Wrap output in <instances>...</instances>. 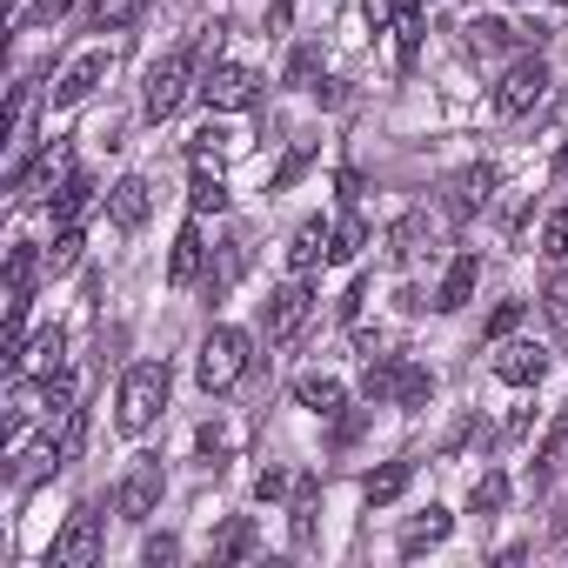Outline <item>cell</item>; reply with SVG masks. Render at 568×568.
<instances>
[{"label": "cell", "instance_id": "cell-37", "mask_svg": "<svg viewBox=\"0 0 568 568\" xmlns=\"http://www.w3.org/2000/svg\"><path fill=\"white\" fill-rule=\"evenodd\" d=\"M541 254L548 261H568V214H548L541 221Z\"/></svg>", "mask_w": 568, "mask_h": 568}, {"label": "cell", "instance_id": "cell-30", "mask_svg": "<svg viewBox=\"0 0 568 568\" xmlns=\"http://www.w3.org/2000/svg\"><path fill=\"white\" fill-rule=\"evenodd\" d=\"M415 48H422V14L408 8V14H395V61L415 68Z\"/></svg>", "mask_w": 568, "mask_h": 568}, {"label": "cell", "instance_id": "cell-2", "mask_svg": "<svg viewBox=\"0 0 568 568\" xmlns=\"http://www.w3.org/2000/svg\"><path fill=\"white\" fill-rule=\"evenodd\" d=\"M207 48H221V28H207L194 48H174V54L148 74V94H141L148 121H174V114H181V101H187V88H194V61H201Z\"/></svg>", "mask_w": 568, "mask_h": 568}, {"label": "cell", "instance_id": "cell-32", "mask_svg": "<svg viewBox=\"0 0 568 568\" xmlns=\"http://www.w3.org/2000/svg\"><path fill=\"white\" fill-rule=\"evenodd\" d=\"M315 508H322V501H315V481H302V488H295V508H288V515H295V541H302V548L315 541Z\"/></svg>", "mask_w": 568, "mask_h": 568}, {"label": "cell", "instance_id": "cell-33", "mask_svg": "<svg viewBox=\"0 0 568 568\" xmlns=\"http://www.w3.org/2000/svg\"><path fill=\"white\" fill-rule=\"evenodd\" d=\"M495 181H501V174H495L488 161H481V168H468V174H462V194H455V207H475V201H488V187H495Z\"/></svg>", "mask_w": 568, "mask_h": 568}, {"label": "cell", "instance_id": "cell-8", "mask_svg": "<svg viewBox=\"0 0 568 568\" xmlns=\"http://www.w3.org/2000/svg\"><path fill=\"white\" fill-rule=\"evenodd\" d=\"M161 488H168V468H161L154 455H141V462L121 475V488H114V515H121V521H148V515L161 508Z\"/></svg>", "mask_w": 568, "mask_h": 568}, {"label": "cell", "instance_id": "cell-22", "mask_svg": "<svg viewBox=\"0 0 568 568\" xmlns=\"http://www.w3.org/2000/svg\"><path fill=\"white\" fill-rule=\"evenodd\" d=\"M187 207H194V214H221V207H227V181H221V168H194Z\"/></svg>", "mask_w": 568, "mask_h": 568}, {"label": "cell", "instance_id": "cell-9", "mask_svg": "<svg viewBox=\"0 0 568 568\" xmlns=\"http://www.w3.org/2000/svg\"><path fill=\"white\" fill-rule=\"evenodd\" d=\"M54 568H94L101 561V515L94 508H74L68 515V528L54 535V555H48Z\"/></svg>", "mask_w": 568, "mask_h": 568}, {"label": "cell", "instance_id": "cell-12", "mask_svg": "<svg viewBox=\"0 0 568 568\" xmlns=\"http://www.w3.org/2000/svg\"><path fill=\"white\" fill-rule=\"evenodd\" d=\"M101 81H108V54L94 48V54H81V61L61 74V88H54V108H81V101H88Z\"/></svg>", "mask_w": 568, "mask_h": 568}, {"label": "cell", "instance_id": "cell-24", "mask_svg": "<svg viewBox=\"0 0 568 568\" xmlns=\"http://www.w3.org/2000/svg\"><path fill=\"white\" fill-rule=\"evenodd\" d=\"M422 241H428V214H402V221H395V234H388V254L408 267V261L422 254Z\"/></svg>", "mask_w": 568, "mask_h": 568}, {"label": "cell", "instance_id": "cell-6", "mask_svg": "<svg viewBox=\"0 0 568 568\" xmlns=\"http://www.w3.org/2000/svg\"><path fill=\"white\" fill-rule=\"evenodd\" d=\"M541 94H548V61L541 54H521L501 81H495V114H535L541 108Z\"/></svg>", "mask_w": 568, "mask_h": 568}, {"label": "cell", "instance_id": "cell-38", "mask_svg": "<svg viewBox=\"0 0 568 568\" xmlns=\"http://www.w3.org/2000/svg\"><path fill=\"white\" fill-rule=\"evenodd\" d=\"M68 8H74V0H34V8L21 14V28H54V21H61Z\"/></svg>", "mask_w": 568, "mask_h": 568}, {"label": "cell", "instance_id": "cell-7", "mask_svg": "<svg viewBox=\"0 0 568 568\" xmlns=\"http://www.w3.org/2000/svg\"><path fill=\"white\" fill-rule=\"evenodd\" d=\"M201 101H207L214 114H241V108L261 101V74H254V68H234V61H214V68L201 74Z\"/></svg>", "mask_w": 568, "mask_h": 568}, {"label": "cell", "instance_id": "cell-10", "mask_svg": "<svg viewBox=\"0 0 568 568\" xmlns=\"http://www.w3.org/2000/svg\"><path fill=\"white\" fill-rule=\"evenodd\" d=\"M495 375L508 388H535L548 375V348H535V342H495Z\"/></svg>", "mask_w": 568, "mask_h": 568}, {"label": "cell", "instance_id": "cell-27", "mask_svg": "<svg viewBox=\"0 0 568 568\" xmlns=\"http://www.w3.org/2000/svg\"><path fill=\"white\" fill-rule=\"evenodd\" d=\"M141 8H148V0H88V21L108 34V28H128V21H141Z\"/></svg>", "mask_w": 568, "mask_h": 568}, {"label": "cell", "instance_id": "cell-29", "mask_svg": "<svg viewBox=\"0 0 568 568\" xmlns=\"http://www.w3.org/2000/svg\"><path fill=\"white\" fill-rule=\"evenodd\" d=\"M308 161H315V141H295V148H288V161L274 168V181H267V187H274V194H281V187H295V181L308 174Z\"/></svg>", "mask_w": 568, "mask_h": 568}, {"label": "cell", "instance_id": "cell-21", "mask_svg": "<svg viewBox=\"0 0 568 568\" xmlns=\"http://www.w3.org/2000/svg\"><path fill=\"white\" fill-rule=\"evenodd\" d=\"M295 402L328 422V415L342 408V382H335V375H302V382H295Z\"/></svg>", "mask_w": 568, "mask_h": 568}, {"label": "cell", "instance_id": "cell-4", "mask_svg": "<svg viewBox=\"0 0 568 568\" xmlns=\"http://www.w3.org/2000/svg\"><path fill=\"white\" fill-rule=\"evenodd\" d=\"M247 335L241 328H207V342H201V388L207 395H227L241 375H247Z\"/></svg>", "mask_w": 568, "mask_h": 568}, {"label": "cell", "instance_id": "cell-35", "mask_svg": "<svg viewBox=\"0 0 568 568\" xmlns=\"http://www.w3.org/2000/svg\"><path fill=\"white\" fill-rule=\"evenodd\" d=\"M521 315H528V302H501V308L488 315V342H508V335L521 328Z\"/></svg>", "mask_w": 568, "mask_h": 568}, {"label": "cell", "instance_id": "cell-31", "mask_svg": "<svg viewBox=\"0 0 568 568\" xmlns=\"http://www.w3.org/2000/svg\"><path fill=\"white\" fill-rule=\"evenodd\" d=\"M81 247H88V234H81V227H61V241L48 247V274H68V267L81 261Z\"/></svg>", "mask_w": 568, "mask_h": 568}, {"label": "cell", "instance_id": "cell-43", "mask_svg": "<svg viewBox=\"0 0 568 568\" xmlns=\"http://www.w3.org/2000/svg\"><path fill=\"white\" fill-rule=\"evenodd\" d=\"M362 14H368L375 28H388V21H395V0H362Z\"/></svg>", "mask_w": 568, "mask_h": 568}, {"label": "cell", "instance_id": "cell-16", "mask_svg": "<svg viewBox=\"0 0 568 568\" xmlns=\"http://www.w3.org/2000/svg\"><path fill=\"white\" fill-rule=\"evenodd\" d=\"M515 41H521V34H515L508 21H495V14H475V21H468V54H475V61H495V54H508Z\"/></svg>", "mask_w": 568, "mask_h": 568}, {"label": "cell", "instance_id": "cell-23", "mask_svg": "<svg viewBox=\"0 0 568 568\" xmlns=\"http://www.w3.org/2000/svg\"><path fill=\"white\" fill-rule=\"evenodd\" d=\"M254 548V521L247 515H227L221 528H214V561H241Z\"/></svg>", "mask_w": 568, "mask_h": 568}, {"label": "cell", "instance_id": "cell-20", "mask_svg": "<svg viewBox=\"0 0 568 568\" xmlns=\"http://www.w3.org/2000/svg\"><path fill=\"white\" fill-rule=\"evenodd\" d=\"M61 348H68V335H61V328H41V335L21 348V368H14V375H28V368H34V375H54V368H61Z\"/></svg>", "mask_w": 568, "mask_h": 568}, {"label": "cell", "instance_id": "cell-39", "mask_svg": "<svg viewBox=\"0 0 568 568\" xmlns=\"http://www.w3.org/2000/svg\"><path fill=\"white\" fill-rule=\"evenodd\" d=\"M254 495H261V501H281V495H288V468H261Z\"/></svg>", "mask_w": 568, "mask_h": 568}, {"label": "cell", "instance_id": "cell-15", "mask_svg": "<svg viewBox=\"0 0 568 568\" xmlns=\"http://www.w3.org/2000/svg\"><path fill=\"white\" fill-rule=\"evenodd\" d=\"M201 261H207V241H201V227L187 221V227L174 234V254H168V281H174V288H187V281L201 274Z\"/></svg>", "mask_w": 568, "mask_h": 568}, {"label": "cell", "instance_id": "cell-42", "mask_svg": "<svg viewBox=\"0 0 568 568\" xmlns=\"http://www.w3.org/2000/svg\"><path fill=\"white\" fill-rule=\"evenodd\" d=\"M362 302H368V281H355V288L342 295V322H355V315H362Z\"/></svg>", "mask_w": 568, "mask_h": 568}, {"label": "cell", "instance_id": "cell-14", "mask_svg": "<svg viewBox=\"0 0 568 568\" xmlns=\"http://www.w3.org/2000/svg\"><path fill=\"white\" fill-rule=\"evenodd\" d=\"M328 241H335V227H328V221H302V227H295V241H288V274H308L315 261H328Z\"/></svg>", "mask_w": 568, "mask_h": 568}, {"label": "cell", "instance_id": "cell-28", "mask_svg": "<svg viewBox=\"0 0 568 568\" xmlns=\"http://www.w3.org/2000/svg\"><path fill=\"white\" fill-rule=\"evenodd\" d=\"M541 315L555 322V335H568V267L548 274V288H541Z\"/></svg>", "mask_w": 568, "mask_h": 568}, {"label": "cell", "instance_id": "cell-25", "mask_svg": "<svg viewBox=\"0 0 568 568\" xmlns=\"http://www.w3.org/2000/svg\"><path fill=\"white\" fill-rule=\"evenodd\" d=\"M362 247H368V221H362V214H348V221H335V241H328V261H335V267H348V261H355Z\"/></svg>", "mask_w": 568, "mask_h": 568}, {"label": "cell", "instance_id": "cell-34", "mask_svg": "<svg viewBox=\"0 0 568 568\" xmlns=\"http://www.w3.org/2000/svg\"><path fill=\"white\" fill-rule=\"evenodd\" d=\"M187 154H194V168H221V154H227V134H221V128H201Z\"/></svg>", "mask_w": 568, "mask_h": 568}, {"label": "cell", "instance_id": "cell-17", "mask_svg": "<svg viewBox=\"0 0 568 568\" xmlns=\"http://www.w3.org/2000/svg\"><path fill=\"white\" fill-rule=\"evenodd\" d=\"M408 481H415V462H388V468H375V475L362 481V495H368V508H388V501L408 495Z\"/></svg>", "mask_w": 568, "mask_h": 568}, {"label": "cell", "instance_id": "cell-1", "mask_svg": "<svg viewBox=\"0 0 568 568\" xmlns=\"http://www.w3.org/2000/svg\"><path fill=\"white\" fill-rule=\"evenodd\" d=\"M168 388H174V368H168V362H134V368L121 375V395H114L121 435H148V428L161 422V408H168Z\"/></svg>", "mask_w": 568, "mask_h": 568}, {"label": "cell", "instance_id": "cell-40", "mask_svg": "<svg viewBox=\"0 0 568 568\" xmlns=\"http://www.w3.org/2000/svg\"><path fill=\"white\" fill-rule=\"evenodd\" d=\"M315 81V48H295V61H288V88H308Z\"/></svg>", "mask_w": 568, "mask_h": 568}, {"label": "cell", "instance_id": "cell-11", "mask_svg": "<svg viewBox=\"0 0 568 568\" xmlns=\"http://www.w3.org/2000/svg\"><path fill=\"white\" fill-rule=\"evenodd\" d=\"M475 281H481V254H455L448 274H442V288H435V308H442V315L468 308V302H475Z\"/></svg>", "mask_w": 568, "mask_h": 568}, {"label": "cell", "instance_id": "cell-13", "mask_svg": "<svg viewBox=\"0 0 568 568\" xmlns=\"http://www.w3.org/2000/svg\"><path fill=\"white\" fill-rule=\"evenodd\" d=\"M148 207H154V194H148V181H141V174H128V181H114V187H108V214H114V227H141V221H148Z\"/></svg>", "mask_w": 568, "mask_h": 568}, {"label": "cell", "instance_id": "cell-44", "mask_svg": "<svg viewBox=\"0 0 568 568\" xmlns=\"http://www.w3.org/2000/svg\"><path fill=\"white\" fill-rule=\"evenodd\" d=\"M555 168H561V174H568V141H561V154H555Z\"/></svg>", "mask_w": 568, "mask_h": 568}, {"label": "cell", "instance_id": "cell-36", "mask_svg": "<svg viewBox=\"0 0 568 568\" xmlns=\"http://www.w3.org/2000/svg\"><path fill=\"white\" fill-rule=\"evenodd\" d=\"M81 442H88V415L74 408V415H61V442H54V448H61V462H74V455H81Z\"/></svg>", "mask_w": 568, "mask_h": 568}, {"label": "cell", "instance_id": "cell-41", "mask_svg": "<svg viewBox=\"0 0 568 568\" xmlns=\"http://www.w3.org/2000/svg\"><path fill=\"white\" fill-rule=\"evenodd\" d=\"M174 555H181V541H174V535H154V541H148V561H154V568H161V561H174Z\"/></svg>", "mask_w": 568, "mask_h": 568}, {"label": "cell", "instance_id": "cell-19", "mask_svg": "<svg viewBox=\"0 0 568 568\" xmlns=\"http://www.w3.org/2000/svg\"><path fill=\"white\" fill-rule=\"evenodd\" d=\"M88 207H94V181H88V174H68V181H61V194L48 201V214H54L61 227H74Z\"/></svg>", "mask_w": 568, "mask_h": 568}, {"label": "cell", "instance_id": "cell-5", "mask_svg": "<svg viewBox=\"0 0 568 568\" xmlns=\"http://www.w3.org/2000/svg\"><path fill=\"white\" fill-rule=\"evenodd\" d=\"M308 315H315V295H308V281L295 274V281H281V288L261 302V335L267 342H295L308 328Z\"/></svg>", "mask_w": 568, "mask_h": 568}, {"label": "cell", "instance_id": "cell-3", "mask_svg": "<svg viewBox=\"0 0 568 568\" xmlns=\"http://www.w3.org/2000/svg\"><path fill=\"white\" fill-rule=\"evenodd\" d=\"M362 395H368V402H388V408H422V402L435 395V382H428V368H415V362H402V355H382V362H368Z\"/></svg>", "mask_w": 568, "mask_h": 568}, {"label": "cell", "instance_id": "cell-18", "mask_svg": "<svg viewBox=\"0 0 568 568\" xmlns=\"http://www.w3.org/2000/svg\"><path fill=\"white\" fill-rule=\"evenodd\" d=\"M448 528H455V515H448V508H428V515H415V521L402 528V555L442 548V541H448Z\"/></svg>", "mask_w": 568, "mask_h": 568}, {"label": "cell", "instance_id": "cell-26", "mask_svg": "<svg viewBox=\"0 0 568 568\" xmlns=\"http://www.w3.org/2000/svg\"><path fill=\"white\" fill-rule=\"evenodd\" d=\"M501 508H508V475L488 468V475L468 488V515H501Z\"/></svg>", "mask_w": 568, "mask_h": 568}]
</instances>
